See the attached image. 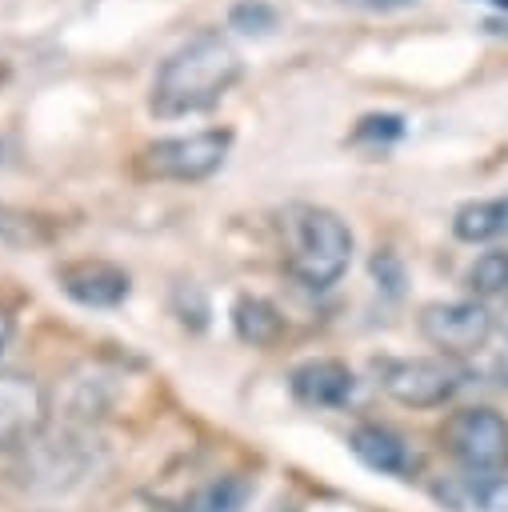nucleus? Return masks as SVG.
<instances>
[{
	"label": "nucleus",
	"instance_id": "1",
	"mask_svg": "<svg viewBox=\"0 0 508 512\" xmlns=\"http://www.w3.org/2000/svg\"><path fill=\"white\" fill-rule=\"evenodd\" d=\"M244 60L232 48V40L216 28H200L184 44H176L148 88V112L156 120H184L212 112L240 80Z\"/></svg>",
	"mask_w": 508,
	"mask_h": 512
},
{
	"label": "nucleus",
	"instance_id": "2",
	"mask_svg": "<svg viewBox=\"0 0 508 512\" xmlns=\"http://www.w3.org/2000/svg\"><path fill=\"white\" fill-rule=\"evenodd\" d=\"M352 252L356 236L340 212L324 204H288L280 212V260L300 288H336L352 264Z\"/></svg>",
	"mask_w": 508,
	"mask_h": 512
},
{
	"label": "nucleus",
	"instance_id": "3",
	"mask_svg": "<svg viewBox=\"0 0 508 512\" xmlns=\"http://www.w3.org/2000/svg\"><path fill=\"white\" fill-rule=\"evenodd\" d=\"M440 444L460 464V472H480V476L508 472V416L488 404L456 408L440 424Z\"/></svg>",
	"mask_w": 508,
	"mask_h": 512
},
{
	"label": "nucleus",
	"instance_id": "4",
	"mask_svg": "<svg viewBox=\"0 0 508 512\" xmlns=\"http://www.w3.org/2000/svg\"><path fill=\"white\" fill-rule=\"evenodd\" d=\"M236 144L232 128H200L188 136H160L140 152V164L156 180H176V184H200L216 176Z\"/></svg>",
	"mask_w": 508,
	"mask_h": 512
},
{
	"label": "nucleus",
	"instance_id": "5",
	"mask_svg": "<svg viewBox=\"0 0 508 512\" xmlns=\"http://www.w3.org/2000/svg\"><path fill=\"white\" fill-rule=\"evenodd\" d=\"M464 368L448 356H384L376 360V384L404 408H440L464 388Z\"/></svg>",
	"mask_w": 508,
	"mask_h": 512
},
{
	"label": "nucleus",
	"instance_id": "6",
	"mask_svg": "<svg viewBox=\"0 0 508 512\" xmlns=\"http://www.w3.org/2000/svg\"><path fill=\"white\" fill-rule=\"evenodd\" d=\"M420 332L432 348H440V356L456 360V356H472L480 352L492 332H496V316L488 304L480 300H432L420 308Z\"/></svg>",
	"mask_w": 508,
	"mask_h": 512
},
{
	"label": "nucleus",
	"instance_id": "7",
	"mask_svg": "<svg viewBox=\"0 0 508 512\" xmlns=\"http://www.w3.org/2000/svg\"><path fill=\"white\" fill-rule=\"evenodd\" d=\"M52 400L36 376L0 372V448L32 444L48 424Z\"/></svg>",
	"mask_w": 508,
	"mask_h": 512
},
{
	"label": "nucleus",
	"instance_id": "8",
	"mask_svg": "<svg viewBox=\"0 0 508 512\" xmlns=\"http://www.w3.org/2000/svg\"><path fill=\"white\" fill-rule=\"evenodd\" d=\"M56 288L80 308H116L132 296V276L100 256H80L56 268Z\"/></svg>",
	"mask_w": 508,
	"mask_h": 512
},
{
	"label": "nucleus",
	"instance_id": "9",
	"mask_svg": "<svg viewBox=\"0 0 508 512\" xmlns=\"http://www.w3.org/2000/svg\"><path fill=\"white\" fill-rule=\"evenodd\" d=\"M348 448H352V456L364 468H372L380 476H392V480H416L420 476V452H416V444L404 432H396L392 424H376V420L356 424L348 432Z\"/></svg>",
	"mask_w": 508,
	"mask_h": 512
},
{
	"label": "nucleus",
	"instance_id": "10",
	"mask_svg": "<svg viewBox=\"0 0 508 512\" xmlns=\"http://www.w3.org/2000/svg\"><path fill=\"white\" fill-rule=\"evenodd\" d=\"M288 392L304 408H348L356 396V372L336 356H312L288 372Z\"/></svg>",
	"mask_w": 508,
	"mask_h": 512
},
{
	"label": "nucleus",
	"instance_id": "11",
	"mask_svg": "<svg viewBox=\"0 0 508 512\" xmlns=\"http://www.w3.org/2000/svg\"><path fill=\"white\" fill-rule=\"evenodd\" d=\"M432 496L452 512H508V472L504 476H480V472H456L444 476Z\"/></svg>",
	"mask_w": 508,
	"mask_h": 512
},
{
	"label": "nucleus",
	"instance_id": "12",
	"mask_svg": "<svg viewBox=\"0 0 508 512\" xmlns=\"http://www.w3.org/2000/svg\"><path fill=\"white\" fill-rule=\"evenodd\" d=\"M252 492H256L252 476L220 472V476H208L204 484H196L188 496H180L168 512H244Z\"/></svg>",
	"mask_w": 508,
	"mask_h": 512
},
{
	"label": "nucleus",
	"instance_id": "13",
	"mask_svg": "<svg viewBox=\"0 0 508 512\" xmlns=\"http://www.w3.org/2000/svg\"><path fill=\"white\" fill-rule=\"evenodd\" d=\"M228 320H232V332H236L244 344H252V348H268V344H276V340L284 336V316H280V308H276L272 300H264V296H252V292H244V296L232 300Z\"/></svg>",
	"mask_w": 508,
	"mask_h": 512
},
{
	"label": "nucleus",
	"instance_id": "14",
	"mask_svg": "<svg viewBox=\"0 0 508 512\" xmlns=\"http://www.w3.org/2000/svg\"><path fill=\"white\" fill-rule=\"evenodd\" d=\"M452 236L464 244H492L508 236V196L468 200L452 212Z\"/></svg>",
	"mask_w": 508,
	"mask_h": 512
},
{
	"label": "nucleus",
	"instance_id": "15",
	"mask_svg": "<svg viewBox=\"0 0 508 512\" xmlns=\"http://www.w3.org/2000/svg\"><path fill=\"white\" fill-rule=\"evenodd\" d=\"M464 288L472 300L488 304L496 296H508V248H488L464 268Z\"/></svg>",
	"mask_w": 508,
	"mask_h": 512
},
{
	"label": "nucleus",
	"instance_id": "16",
	"mask_svg": "<svg viewBox=\"0 0 508 512\" xmlns=\"http://www.w3.org/2000/svg\"><path fill=\"white\" fill-rule=\"evenodd\" d=\"M408 132V120L400 112H364L356 120V128L348 132V144H360V148H388L396 144L400 136Z\"/></svg>",
	"mask_w": 508,
	"mask_h": 512
},
{
	"label": "nucleus",
	"instance_id": "17",
	"mask_svg": "<svg viewBox=\"0 0 508 512\" xmlns=\"http://www.w3.org/2000/svg\"><path fill=\"white\" fill-rule=\"evenodd\" d=\"M228 24L236 32H244V36H268L280 24V12L272 4H264V0H240V4H232Z\"/></svg>",
	"mask_w": 508,
	"mask_h": 512
},
{
	"label": "nucleus",
	"instance_id": "18",
	"mask_svg": "<svg viewBox=\"0 0 508 512\" xmlns=\"http://www.w3.org/2000/svg\"><path fill=\"white\" fill-rule=\"evenodd\" d=\"M340 4H352L364 12H400V8H412L416 0H340Z\"/></svg>",
	"mask_w": 508,
	"mask_h": 512
},
{
	"label": "nucleus",
	"instance_id": "19",
	"mask_svg": "<svg viewBox=\"0 0 508 512\" xmlns=\"http://www.w3.org/2000/svg\"><path fill=\"white\" fill-rule=\"evenodd\" d=\"M12 332H16V324H12V316L0 308V356L8 352V344H12Z\"/></svg>",
	"mask_w": 508,
	"mask_h": 512
},
{
	"label": "nucleus",
	"instance_id": "20",
	"mask_svg": "<svg viewBox=\"0 0 508 512\" xmlns=\"http://www.w3.org/2000/svg\"><path fill=\"white\" fill-rule=\"evenodd\" d=\"M492 4H496V8H504V12H508V0H492Z\"/></svg>",
	"mask_w": 508,
	"mask_h": 512
}]
</instances>
